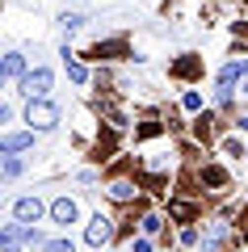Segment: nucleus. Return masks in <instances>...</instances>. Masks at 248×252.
Listing matches in <instances>:
<instances>
[{"label":"nucleus","instance_id":"obj_1","mask_svg":"<svg viewBox=\"0 0 248 252\" xmlns=\"http://www.w3.org/2000/svg\"><path fill=\"white\" fill-rule=\"evenodd\" d=\"M26 122H30V130H55L59 126V105H51V101H30Z\"/></svg>","mask_w":248,"mask_h":252},{"label":"nucleus","instance_id":"obj_2","mask_svg":"<svg viewBox=\"0 0 248 252\" xmlns=\"http://www.w3.org/2000/svg\"><path fill=\"white\" fill-rule=\"evenodd\" d=\"M51 84H55V72H51V67H34V72H30L26 80L17 84V89L26 93L30 101H46V93H51Z\"/></svg>","mask_w":248,"mask_h":252},{"label":"nucleus","instance_id":"obj_3","mask_svg":"<svg viewBox=\"0 0 248 252\" xmlns=\"http://www.w3.org/2000/svg\"><path fill=\"white\" fill-rule=\"evenodd\" d=\"M84 240H89L93 248L109 244V240H114V219H109V215H93V219H89V227H84Z\"/></svg>","mask_w":248,"mask_h":252},{"label":"nucleus","instance_id":"obj_4","mask_svg":"<svg viewBox=\"0 0 248 252\" xmlns=\"http://www.w3.org/2000/svg\"><path fill=\"white\" fill-rule=\"evenodd\" d=\"M76 219H80V202H76V198H68V193H63V198H55V202H51V223L71 227Z\"/></svg>","mask_w":248,"mask_h":252},{"label":"nucleus","instance_id":"obj_5","mask_svg":"<svg viewBox=\"0 0 248 252\" xmlns=\"http://www.w3.org/2000/svg\"><path fill=\"white\" fill-rule=\"evenodd\" d=\"M42 210H51V206H42L38 198H17V202H13V219L26 223V227H34L38 219H42Z\"/></svg>","mask_w":248,"mask_h":252},{"label":"nucleus","instance_id":"obj_6","mask_svg":"<svg viewBox=\"0 0 248 252\" xmlns=\"http://www.w3.org/2000/svg\"><path fill=\"white\" fill-rule=\"evenodd\" d=\"M0 76H4V80H9V84H21V80H26V55H21V51H9V55H4V59H0Z\"/></svg>","mask_w":248,"mask_h":252},{"label":"nucleus","instance_id":"obj_7","mask_svg":"<svg viewBox=\"0 0 248 252\" xmlns=\"http://www.w3.org/2000/svg\"><path fill=\"white\" fill-rule=\"evenodd\" d=\"M26 231H30V227H26V223H17V219H13V223H4V227H0V252H21V244H26Z\"/></svg>","mask_w":248,"mask_h":252},{"label":"nucleus","instance_id":"obj_8","mask_svg":"<svg viewBox=\"0 0 248 252\" xmlns=\"http://www.w3.org/2000/svg\"><path fill=\"white\" fill-rule=\"evenodd\" d=\"M34 147V130H13V135L0 139V156H17V152H30Z\"/></svg>","mask_w":248,"mask_h":252},{"label":"nucleus","instance_id":"obj_9","mask_svg":"<svg viewBox=\"0 0 248 252\" xmlns=\"http://www.w3.org/2000/svg\"><path fill=\"white\" fill-rule=\"evenodd\" d=\"M21 168H26V164H21L17 156H4V160H0V172H4V181H13V177H21Z\"/></svg>","mask_w":248,"mask_h":252},{"label":"nucleus","instance_id":"obj_10","mask_svg":"<svg viewBox=\"0 0 248 252\" xmlns=\"http://www.w3.org/2000/svg\"><path fill=\"white\" fill-rule=\"evenodd\" d=\"M202 181H206V185H223V181H227V172H223L219 164H206V168H202Z\"/></svg>","mask_w":248,"mask_h":252},{"label":"nucleus","instance_id":"obj_11","mask_svg":"<svg viewBox=\"0 0 248 252\" xmlns=\"http://www.w3.org/2000/svg\"><path fill=\"white\" fill-rule=\"evenodd\" d=\"M131 193H135V185H131V181H114V185H109V198H118V202H126Z\"/></svg>","mask_w":248,"mask_h":252},{"label":"nucleus","instance_id":"obj_12","mask_svg":"<svg viewBox=\"0 0 248 252\" xmlns=\"http://www.w3.org/2000/svg\"><path fill=\"white\" fill-rule=\"evenodd\" d=\"M59 26H63V34H76V30L84 26V17H80V13H63V17H59Z\"/></svg>","mask_w":248,"mask_h":252},{"label":"nucleus","instance_id":"obj_13","mask_svg":"<svg viewBox=\"0 0 248 252\" xmlns=\"http://www.w3.org/2000/svg\"><path fill=\"white\" fill-rule=\"evenodd\" d=\"M63 63H68V76H71L76 84H84V80H89V72H84V63H76V59H63Z\"/></svg>","mask_w":248,"mask_h":252},{"label":"nucleus","instance_id":"obj_14","mask_svg":"<svg viewBox=\"0 0 248 252\" xmlns=\"http://www.w3.org/2000/svg\"><path fill=\"white\" fill-rule=\"evenodd\" d=\"M42 252H76V244H71V240H46Z\"/></svg>","mask_w":248,"mask_h":252},{"label":"nucleus","instance_id":"obj_15","mask_svg":"<svg viewBox=\"0 0 248 252\" xmlns=\"http://www.w3.org/2000/svg\"><path fill=\"white\" fill-rule=\"evenodd\" d=\"M26 244H30V248H46V235L38 231V227H30V231H26Z\"/></svg>","mask_w":248,"mask_h":252},{"label":"nucleus","instance_id":"obj_16","mask_svg":"<svg viewBox=\"0 0 248 252\" xmlns=\"http://www.w3.org/2000/svg\"><path fill=\"white\" fill-rule=\"evenodd\" d=\"M160 227H164V223H160V215H143V235H156Z\"/></svg>","mask_w":248,"mask_h":252},{"label":"nucleus","instance_id":"obj_17","mask_svg":"<svg viewBox=\"0 0 248 252\" xmlns=\"http://www.w3.org/2000/svg\"><path fill=\"white\" fill-rule=\"evenodd\" d=\"M185 109H202V97L198 93H185Z\"/></svg>","mask_w":248,"mask_h":252},{"label":"nucleus","instance_id":"obj_18","mask_svg":"<svg viewBox=\"0 0 248 252\" xmlns=\"http://www.w3.org/2000/svg\"><path fill=\"white\" fill-rule=\"evenodd\" d=\"M131 252H151V240H147V235H143V240H135V244H131Z\"/></svg>","mask_w":248,"mask_h":252},{"label":"nucleus","instance_id":"obj_19","mask_svg":"<svg viewBox=\"0 0 248 252\" xmlns=\"http://www.w3.org/2000/svg\"><path fill=\"white\" fill-rule=\"evenodd\" d=\"M240 126H248V109H244V118H240Z\"/></svg>","mask_w":248,"mask_h":252}]
</instances>
